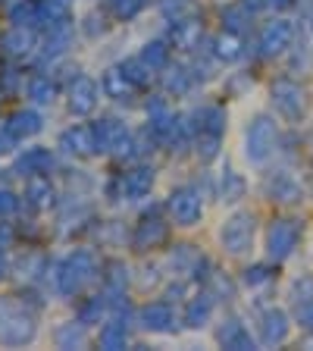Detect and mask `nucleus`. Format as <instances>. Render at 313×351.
Instances as JSON below:
<instances>
[{"mask_svg":"<svg viewBox=\"0 0 313 351\" xmlns=\"http://www.w3.org/2000/svg\"><path fill=\"white\" fill-rule=\"evenodd\" d=\"M35 314L25 301L3 295L0 298V345H25L35 339Z\"/></svg>","mask_w":313,"mask_h":351,"instance_id":"f257e3e1","label":"nucleus"},{"mask_svg":"<svg viewBox=\"0 0 313 351\" xmlns=\"http://www.w3.org/2000/svg\"><path fill=\"white\" fill-rule=\"evenodd\" d=\"M279 147V125L273 117L260 113L254 117V123L248 125V135H245V154H248L251 163H266L276 154Z\"/></svg>","mask_w":313,"mask_h":351,"instance_id":"f03ea898","label":"nucleus"},{"mask_svg":"<svg viewBox=\"0 0 313 351\" xmlns=\"http://www.w3.org/2000/svg\"><path fill=\"white\" fill-rule=\"evenodd\" d=\"M270 97H273V107L276 113L285 119V123H301L307 113V91L298 85L295 79L282 75L270 85Z\"/></svg>","mask_w":313,"mask_h":351,"instance_id":"7ed1b4c3","label":"nucleus"},{"mask_svg":"<svg viewBox=\"0 0 313 351\" xmlns=\"http://www.w3.org/2000/svg\"><path fill=\"white\" fill-rule=\"evenodd\" d=\"M97 279V261L91 251H75L60 270V292L79 295Z\"/></svg>","mask_w":313,"mask_h":351,"instance_id":"20e7f679","label":"nucleus"},{"mask_svg":"<svg viewBox=\"0 0 313 351\" xmlns=\"http://www.w3.org/2000/svg\"><path fill=\"white\" fill-rule=\"evenodd\" d=\"M298 241H301V223L292 217H279L266 229V254L276 263L288 261L295 254V248H298Z\"/></svg>","mask_w":313,"mask_h":351,"instance_id":"39448f33","label":"nucleus"},{"mask_svg":"<svg viewBox=\"0 0 313 351\" xmlns=\"http://www.w3.org/2000/svg\"><path fill=\"white\" fill-rule=\"evenodd\" d=\"M254 213L248 210H238L232 213V217L226 219V226H223V232H219V239H223V248L229 251V254H245V251L251 248V241H254Z\"/></svg>","mask_w":313,"mask_h":351,"instance_id":"423d86ee","label":"nucleus"},{"mask_svg":"<svg viewBox=\"0 0 313 351\" xmlns=\"http://www.w3.org/2000/svg\"><path fill=\"white\" fill-rule=\"evenodd\" d=\"M295 41V25L288 19H273L260 29V38H257V47H260L263 57H279L292 47Z\"/></svg>","mask_w":313,"mask_h":351,"instance_id":"0eeeda50","label":"nucleus"},{"mask_svg":"<svg viewBox=\"0 0 313 351\" xmlns=\"http://www.w3.org/2000/svg\"><path fill=\"white\" fill-rule=\"evenodd\" d=\"M166 207H169V213H173V219L179 223V226H195L197 219H201V213H204L201 195H197L195 189H175L173 195H169Z\"/></svg>","mask_w":313,"mask_h":351,"instance_id":"6e6552de","label":"nucleus"},{"mask_svg":"<svg viewBox=\"0 0 313 351\" xmlns=\"http://www.w3.org/2000/svg\"><path fill=\"white\" fill-rule=\"evenodd\" d=\"M263 195L276 204H295V201H301V185L288 169H276V173L263 176Z\"/></svg>","mask_w":313,"mask_h":351,"instance_id":"1a4fd4ad","label":"nucleus"},{"mask_svg":"<svg viewBox=\"0 0 313 351\" xmlns=\"http://www.w3.org/2000/svg\"><path fill=\"white\" fill-rule=\"evenodd\" d=\"M288 329H292V320H288V314L285 311H279V307H270L266 314H263L260 320V342L263 345H282L285 339H288Z\"/></svg>","mask_w":313,"mask_h":351,"instance_id":"9d476101","label":"nucleus"},{"mask_svg":"<svg viewBox=\"0 0 313 351\" xmlns=\"http://www.w3.org/2000/svg\"><path fill=\"white\" fill-rule=\"evenodd\" d=\"M169 235L166 223H163L160 217H145L138 223V229H135V235H132V245L138 251H147V248H157V245H163Z\"/></svg>","mask_w":313,"mask_h":351,"instance_id":"9b49d317","label":"nucleus"},{"mask_svg":"<svg viewBox=\"0 0 313 351\" xmlns=\"http://www.w3.org/2000/svg\"><path fill=\"white\" fill-rule=\"evenodd\" d=\"M97 104V85L88 75H79L75 85L69 88V110H73L75 117H88Z\"/></svg>","mask_w":313,"mask_h":351,"instance_id":"f8f14e48","label":"nucleus"},{"mask_svg":"<svg viewBox=\"0 0 313 351\" xmlns=\"http://www.w3.org/2000/svg\"><path fill=\"white\" fill-rule=\"evenodd\" d=\"M95 141H97V151H123V145L129 141V132L116 119H101L95 125Z\"/></svg>","mask_w":313,"mask_h":351,"instance_id":"ddd939ff","label":"nucleus"},{"mask_svg":"<svg viewBox=\"0 0 313 351\" xmlns=\"http://www.w3.org/2000/svg\"><path fill=\"white\" fill-rule=\"evenodd\" d=\"M60 147L69 154H79V157H88V154L97 151V141H95V129L91 125H73L69 132H63L60 138Z\"/></svg>","mask_w":313,"mask_h":351,"instance_id":"4468645a","label":"nucleus"},{"mask_svg":"<svg viewBox=\"0 0 313 351\" xmlns=\"http://www.w3.org/2000/svg\"><path fill=\"white\" fill-rule=\"evenodd\" d=\"M216 339H219V345H226V348H235V351H251V348H254V339H251L248 326H245L241 320H235V317L223 320V326H219Z\"/></svg>","mask_w":313,"mask_h":351,"instance_id":"2eb2a0df","label":"nucleus"},{"mask_svg":"<svg viewBox=\"0 0 313 351\" xmlns=\"http://www.w3.org/2000/svg\"><path fill=\"white\" fill-rule=\"evenodd\" d=\"M141 326L151 329V332H173L175 329V317H173V307L157 301V304H147L141 311Z\"/></svg>","mask_w":313,"mask_h":351,"instance_id":"dca6fc26","label":"nucleus"},{"mask_svg":"<svg viewBox=\"0 0 313 351\" xmlns=\"http://www.w3.org/2000/svg\"><path fill=\"white\" fill-rule=\"evenodd\" d=\"M153 185V169L138 167L132 173L119 176V189H123V197H145Z\"/></svg>","mask_w":313,"mask_h":351,"instance_id":"f3484780","label":"nucleus"},{"mask_svg":"<svg viewBox=\"0 0 313 351\" xmlns=\"http://www.w3.org/2000/svg\"><path fill=\"white\" fill-rule=\"evenodd\" d=\"M35 132H41V117H38L35 110H19V113H13V117H10L7 138L22 141V138H29V135H35Z\"/></svg>","mask_w":313,"mask_h":351,"instance_id":"a211bd4d","label":"nucleus"},{"mask_svg":"<svg viewBox=\"0 0 313 351\" xmlns=\"http://www.w3.org/2000/svg\"><path fill=\"white\" fill-rule=\"evenodd\" d=\"M135 82L129 79V73L125 69H107V75H103V91H107V97H113V101H129L132 95H135Z\"/></svg>","mask_w":313,"mask_h":351,"instance_id":"6ab92c4d","label":"nucleus"},{"mask_svg":"<svg viewBox=\"0 0 313 351\" xmlns=\"http://www.w3.org/2000/svg\"><path fill=\"white\" fill-rule=\"evenodd\" d=\"M51 167H53V157H51V151H44V147H32V151H25L19 157L22 176H44V173H51Z\"/></svg>","mask_w":313,"mask_h":351,"instance_id":"aec40b11","label":"nucleus"},{"mask_svg":"<svg viewBox=\"0 0 313 351\" xmlns=\"http://www.w3.org/2000/svg\"><path fill=\"white\" fill-rule=\"evenodd\" d=\"M210 314H213V295L210 292H207V295H197V298L188 301L185 323H188V326H195V329H201L207 320H210Z\"/></svg>","mask_w":313,"mask_h":351,"instance_id":"412c9836","label":"nucleus"},{"mask_svg":"<svg viewBox=\"0 0 313 351\" xmlns=\"http://www.w3.org/2000/svg\"><path fill=\"white\" fill-rule=\"evenodd\" d=\"M241 35L238 32H229L226 29V35H219L216 38V47H213V53H216L219 60H226V63H235V60L245 53V47H241Z\"/></svg>","mask_w":313,"mask_h":351,"instance_id":"4be33fe9","label":"nucleus"},{"mask_svg":"<svg viewBox=\"0 0 313 351\" xmlns=\"http://www.w3.org/2000/svg\"><path fill=\"white\" fill-rule=\"evenodd\" d=\"M0 47H3V53H10V57H22V53H29L32 38L22 25H16L13 32H7V35L0 38Z\"/></svg>","mask_w":313,"mask_h":351,"instance_id":"5701e85b","label":"nucleus"},{"mask_svg":"<svg viewBox=\"0 0 313 351\" xmlns=\"http://www.w3.org/2000/svg\"><path fill=\"white\" fill-rule=\"evenodd\" d=\"M25 195H32L29 201L35 207H47L53 197V189H51V179L47 176H29V185H25Z\"/></svg>","mask_w":313,"mask_h":351,"instance_id":"b1692460","label":"nucleus"},{"mask_svg":"<svg viewBox=\"0 0 313 351\" xmlns=\"http://www.w3.org/2000/svg\"><path fill=\"white\" fill-rule=\"evenodd\" d=\"M10 19L16 22V25H35V22H41V0H19L13 7V13H10Z\"/></svg>","mask_w":313,"mask_h":351,"instance_id":"393cba45","label":"nucleus"},{"mask_svg":"<svg viewBox=\"0 0 313 351\" xmlns=\"http://www.w3.org/2000/svg\"><path fill=\"white\" fill-rule=\"evenodd\" d=\"M197 41H201V25H197V22H175V29H173L175 47L191 51V47H197Z\"/></svg>","mask_w":313,"mask_h":351,"instance_id":"a878e982","label":"nucleus"},{"mask_svg":"<svg viewBox=\"0 0 313 351\" xmlns=\"http://www.w3.org/2000/svg\"><path fill=\"white\" fill-rule=\"evenodd\" d=\"M219 138H223V132L201 129V135H197V154H201V160H213V157H216Z\"/></svg>","mask_w":313,"mask_h":351,"instance_id":"bb28decb","label":"nucleus"},{"mask_svg":"<svg viewBox=\"0 0 313 351\" xmlns=\"http://www.w3.org/2000/svg\"><path fill=\"white\" fill-rule=\"evenodd\" d=\"M29 97L38 104H51L53 101V82L47 75H35L29 79Z\"/></svg>","mask_w":313,"mask_h":351,"instance_id":"cd10ccee","label":"nucleus"},{"mask_svg":"<svg viewBox=\"0 0 313 351\" xmlns=\"http://www.w3.org/2000/svg\"><path fill=\"white\" fill-rule=\"evenodd\" d=\"M82 326L85 323H69V326H63V329H57V345L60 348H69V345H85V332H82Z\"/></svg>","mask_w":313,"mask_h":351,"instance_id":"c85d7f7f","label":"nucleus"},{"mask_svg":"<svg viewBox=\"0 0 313 351\" xmlns=\"http://www.w3.org/2000/svg\"><path fill=\"white\" fill-rule=\"evenodd\" d=\"M238 197H245V179L238 173H232V169H226V176H223V201H238Z\"/></svg>","mask_w":313,"mask_h":351,"instance_id":"c756f323","label":"nucleus"},{"mask_svg":"<svg viewBox=\"0 0 313 351\" xmlns=\"http://www.w3.org/2000/svg\"><path fill=\"white\" fill-rule=\"evenodd\" d=\"M125 345V326L123 323H107L101 329V348H123Z\"/></svg>","mask_w":313,"mask_h":351,"instance_id":"7c9ffc66","label":"nucleus"},{"mask_svg":"<svg viewBox=\"0 0 313 351\" xmlns=\"http://www.w3.org/2000/svg\"><path fill=\"white\" fill-rule=\"evenodd\" d=\"M107 7L116 19H132V16H138L145 10V0H110Z\"/></svg>","mask_w":313,"mask_h":351,"instance_id":"2f4dec72","label":"nucleus"},{"mask_svg":"<svg viewBox=\"0 0 313 351\" xmlns=\"http://www.w3.org/2000/svg\"><path fill=\"white\" fill-rule=\"evenodd\" d=\"M166 57H169V47L163 41H153V44H147V51L141 53V60H145L151 69H160L163 63H166Z\"/></svg>","mask_w":313,"mask_h":351,"instance_id":"473e14b6","label":"nucleus"},{"mask_svg":"<svg viewBox=\"0 0 313 351\" xmlns=\"http://www.w3.org/2000/svg\"><path fill=\"white\" fill-rule=\"evenodd\" d=\"M273 279V273H270V267L266 263H254V267H248L245 270V282L251 285V289H257V285H263V282H270Z\"/></svg>","mask_w":313,"mask_h":351,"instance_id":"72a5a7b5","label":"nucleus"},{"mask_svg":"<svg viewBox=\"0 0 313 351\" xmlns=\"http://www.w3.org/2000/svg\"><path fill=\"white\" fill-rule=\"evenodd\" d=\"M307 298H313V276H304L292 285V307L301 304V301H307Z\"/></svg>","mask_w":313,"mask_h":351,"instance_id":"f704fd0d","label":"nucleus"},{"mask_svg":"<svg viewBox=\"0 0 313 351\" xmlns=\"http://www.w3.org/2000/svg\"><path fill=\"white\" fill-rule=\"evenodd\" d=\"M295 320H298L304 329H313V298L295 304Z\"/></svg>","mask_w":313,"mask_h":351,"instance_id":"c9c22d12","label":"nucleus"},{"mask_svg":"<svg viewBox=\"0 0 313 351\" xmlns=\"http://www.w3.org/2000/svg\"><path fill=\"white\" fill-rule=\"evenodd\" d=\"M166 88L169 91H185V88H188V75H185V69H169Z\"/></svg>","mask_w":313,"mask_h":351,"instance_id":"e433bc0d","label":"nucleus"},{"mask_svg":"<svg viewBox=\"0 0 313 351\" xmlns=\"http://www.w3.org/2000/svg\"><path fill=\"white\" fill-rule=\"evenodd\" d=\"M13 210H16V197L10 195V191H0V213H3V217H10Z\"/></svg>","mask_w":313,"mask_h":351,"instance_id":"4c0bfd02","label":"nucleus"},{"mask_svg":"<svg viewBox=\"0 0 313 351\" xmlns=\"http://www.w3.org/2000/svg\"><path fill=\"white\" fill-rule=\"evenodd\" d=\"M7 276V261H3V254H0V279Z\"/></svg>","mask_w":313,"mask_h":351,"instance_id":"58836bf2","label":"nucleus"},{"mask_svg":"<svg viewBox=\"0 0 313 351\" xmlns=\"http://www.w3.org/2000/svg\"><path fill=\"white\" fill-rule=\"evenodd\" d=\"M301 345H304V348H313V329H310V336H307V339H304V342H301Z\"/></svg>","mask_w":313,"mask_h":351,"instance_id":"ea45409f","label":"nucleus"},{"mask_svg":"<svg viewBox=\"0 0 313 351\" xmlns=\"http://www.w3.org/2000/svg\"><path fill=\"white\" fill-rule=\"evenodd\" d=\"M310 147H313V145H310Z\"/></svg>","mask_w":313,"mask_h":351,"instance_id":"a19ab883","label":"nucleus"}]
</instances>
